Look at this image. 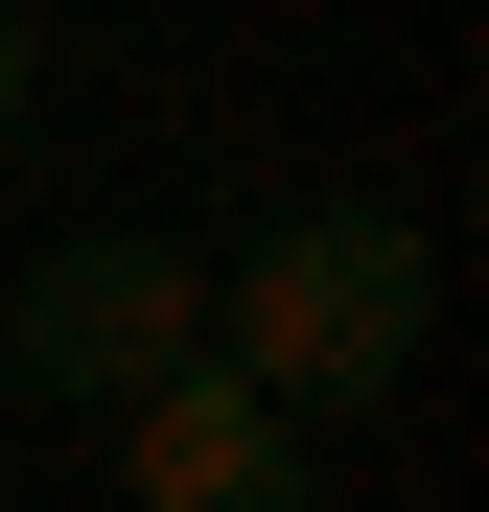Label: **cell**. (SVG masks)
<instances>
[{"mask_svg": "<svg viewBox=\"0 0 489 512\" xmlns=\"http://www.w3.org/2000/svg\"><path fill=\"white\" fill-rule=\"evenodd\" d=\"M210 350L257 373L303 443H326V419H396L420 350H443V233L396 210V187H303V210H257V233L210 256Z\"/></svg>", "mask_w": 489, "mask_h": 512, "instance_id": "obj_1", "label": "cell"}, {"mask_svg": "<svg viewBox=\"0 0 489 512\" xmlns=\"http://www.w3.org/2000/svg\"><path fill=\"white\" fill-rule=\"evenodd\" d=\"M187 350H210V256L187 233H47L24 280H0V396H47V419H117Z\"/></svg>", "mask_w": 489, "mask_h": 512, "instance_id": "obj_2", "label": "cell"}, {"mask_svg": "<svg viewBox=\"0 0 489 512\" xmlns=\"http://www.w3.org/2000/svg\"><path fill=\"white\" fill-rule=\"evenodd\" d=\"M117 489H140V512H326V443H303L233 350H187V373L117 396Z\"/></svg>", "mask_w": 489, "mask_h": 512, "instance_id": "obj_3", "label": "cell"}, {"mask_svg": "<svg viewBox=\"0 0 489 512\" xmlns=\"http://www.w3.org/2000/svg\"><path fill=\"white\" fill-rule=\"evenodd\" d=\"M24 94H47V47H24V0H0V140H24Z\"/></svg>", "mask_w": 489, "mask_h": 512, "instance_id": "obj_4", "label": "cell"}]
</instances>
